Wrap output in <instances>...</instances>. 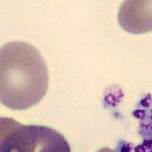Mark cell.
I'll return each mask as SVG.
<instances>
[{
    "mask_svg": "<svg viewBox=\"0 0 152 152\" xmlns=\"http://www.w3.org/2000/svg\"><path fill=\"white\" fill-rule=\"evenodd\" d=\"M49 82L48 67L32 45L15 41L0 51V100L13 110H25L46 95Z\"/></svg>",
    "mask_w": 152,
    "mask_h": 152,
    "instance_id": "6da1fadb",
    "label": "cell"
},
{
    "mask_svg": "<svg viewBox=\"0 0 152 152\" xmlns=\"http://www.w3.org/2000/svg\"><path fill=\"white\" fill-rule=\"evenodd\" d=\"M0 152H71V149L64 135L51 128L1 118Z\"/></svg>",
    "mask_w": 152,
    "mask_h": 152,
    "instance_id": "7a4b0ae2",
    "label": "cell"
},
{
    "mask_svg": "<svg viewBox=\"0 0 152 152\" xmlns=\"http://www.w3.org/2000/svg\"><path fill=\"white\" fill-rule=\"evenodd\" d=\"M118 23L124 31L133 34L152 31V0L124 1L118 11Z\"/></svg>",
    "mask_w": 152,
    "mask_h": 152,
    "instance_id": "3957f363",
    "label": "cell"
},
{
    "mask_svg": "<svg viewBox=\"0 0 152 152\" xmlns=\"http://www.w3.org/2000/svg\"><path fill=\"white\" fill-rule=\"evenodd\" d=\"M98 152H115L114 151H112L111 149H109V148H103V149H102L101 151H99Z\"/></svg>",
    "mask_w": 152,
    "mask_h": 152,
    "instance_id": "277c9868",
    "label": "cell"
}]
</instances>
